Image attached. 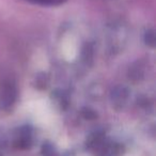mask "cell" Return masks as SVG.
I'll return each instance as SVG.
<instances>
[{"mask_svg": "<svg viewBox=\"0 0 156 156\" xmlns=\"http://www.w3.org/2000/svg\"><path fill=\"white\" fill-rule=\"evenodd\" d=\"M16 98H17V90L15 86L11 83H5L0 91V107L9 108L14 104Z\"/></svg>", "mask_w": 156, "mask_h": 156, "instance_id": "cell-1", "label": "cell"}, {"mask_svg": "<svg viewBox=\"0 0 156 156\" xmlns=\"http://www.w3.org/2000/svg\"><path fill=\"white\" fill-rule=\"evenodd\" d=\"M27 1L32 2V3H37V5H50V7H54V5H62L66 0H27Z\"/></svg>", "mask_w": 156, "mask_h": 156, "instance_id": "cell-2", "label": "cell"}]
</instances>
